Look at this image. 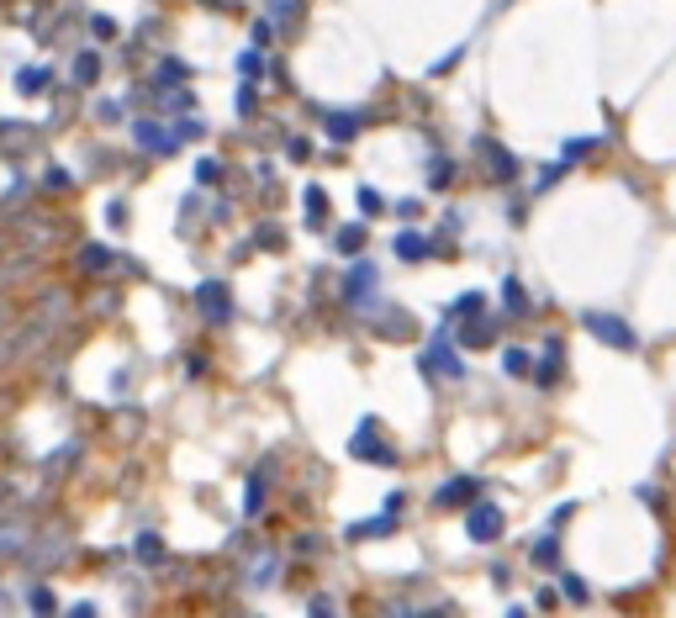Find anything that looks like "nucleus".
<instances>
[{"label": "nucleus", "instance_id": "1", "mask_svg": "<svg viewBox=\"0 0 676 618\" xmlns=\"http://www.w3.org/2000/svg\"><path fill=\"white\" fill-rule=\"evenodd\" d=\"M69 550H74V545H69V534H64V529H43V523H37L32 539H27L22 550H16L11 566H22V571H32V576H43V571L59 566V560H69Z\"/></svg>", "mask_w": 676, "mask_h": 618}, {"label": "nucleus", "instance_id": "2", "mask_svg": "<svg viewBox=\"0 0 676 618\" xmlns=\"http://www.w3.org/2000/svg\"><path fill=\"white\" fill-rule=\"evenodd\" d=\"M418 370H423V376H444V381H465V360L455 354V344H449V333H439V339L423 349Z\"/></svg>", "mask_w": 676, "mask_h": 618}, {"label": "nucleus", "instance_id": "3", "mask_svg": "<svg viewBox=\"0 0 676 618\" xmlns=\"http://www.w3.org/2000/svg\"><path fill=\"white\" fill-rule=\"evenodd\" d=\"M587 333L603 339L608 349H640V333H634L618 312H587Z\"/></svg>", "mask_w": 676, "mask_h": 618}, {"label": "nucleus", "instance_id": "4", "mask_svg": "<svg viewBox=\"0 0 676 618\" xmlns=\"http://www.w3.org/2000/svg\"><path fill=\"white\" fill-rule=\"evenodd\" d=\"M354 460H370V465H397V449H391L386 439H375V423L365 418L360 428H354V444H349Z\"/></svg>", "mask_w": 676, "mask_h": 618}, {"label": "nucleus", "instance_id": "5", "mask_svg": "<svg viewBox=\"0 0 676 618\" xmlns=\"http://www.w3.org/2000/svg\"><path fill=\"white\" fill-rule=\"evenodd\" d=\"M196 307L206 312V323H228V317H233V296H228L222 280H201V286H196Z\"/></svg>", "mask_w": 676, "mask_h": 618}, {"label": "nucleus", "instance_id": "6", "mask_svg": "<svg viewBox=\"0 0 676 618\" xmlns=\"http://www.w3.org/2000/svg\"><path fill=\"white\" fill-rule=\"evenodd\" d=\"M465 534H471L476 545H492V539H502V508H497V502H481V508L465 513Z\"/></svg>", "mask_w": 676, "mask_h": 618}, {"label": "nucleus", "instance_id": "7", "mask_svg": "<svg viewBox=\"0 0 676 618\" xmlns=\"http://www.w3.org/2000/svg\"><path fill=\"white\" fill-rule=\"evenodd\" d=\"M560 370H566V344L550 339V344H544V354H539V365H529V376H534V386H555Z\"/></svg>", "mask_w": 676, "mask_h": 618}, {"label": "nucleus", "instance_id": "8", "mask_svg": "<svg viewBox=\"0 0 676 618\" xmlns=\"http://www.w3.org/2000/svg\"><path fill=\"white\" fill-rule=\"evenodd\" d=\"M476 148H481V159H486V170H492V180H513V175H518V159H513V154H507V148H502V143H492V138H481Z\"/></svg>", "mask_w": 676, "mask_h": 618}, {"label": "nucleus", "instance_id": "9", "mask_svg": "<svg viewBox=\"0 0 676 618\" xmlns=\"http://www.w3.org/2000/svg\"><path fill=\"white\" fill-rule=\"evenodd\" d=\"M397 508H402V497H391V502H386V513H381V518L354 523L349 539H381V534H391V529H397Z\"/></svg>", "mask_w": 676, "mask_h": 618}, {"label": "nucleus", "instance_id": "10", "mask_svg": "<svg viewBox=\"0 0 676 618\" xmlns=\"http://www.w3.org/2000/svg\"><path fill=\"white\" fill-rule=\"evenodd\" d=\"M476 492H481V481H476V476H455V481H444L439 508H460V502H471Z\"/></svg>", "mask_w": 676, "mask_h": 618}, {"label": "nucleus", "instance_id": "11", "mask_svg": "<svg viewBox=\"0 0 676 618\" xmlns=\"http://www.w3.org/2000/svg\"><path fill=\"white\" fill-rule=\"evenodd\" d=\"M80 270L101 280L106 270H117V254H111V249H101V243H90V249H80Z\"/></svg>", "mask_w": 676, "mask_h": 618}, {"label": "nucleus", "instance_id": "12", "mask_svg": "<svg viewBox=\"0 0 676 618\" xmlns=\"http://www.w3.org/2000/svg\"><path fill=\"white\" fill-rule=\"evenodd\" d=\"M502 307L513 312V317H529V296H523V280H518V275L502 280Z\"/></svg>", "mask_w": 676, "mask_h": 618}, {"label": "nucleus", "instance_id": "13", "mask_svg": "<svg viewBox=\"0 0 676 618\" xmlns=\"http://www.w3.org/2000/svg\"><path fill=\"white\" fill-rule=\"evenodd\" d=\"M370 286H375V270H370L365 259H360V265L349 270V280H344V296H349V302H360V296H365Z\"/></svg>", "mask_w": 676, "mask_h": 618}, {"label": "nucleus", "instance_id": "14", "mask_svg": "<svg viewBox=\"0 0 676 618\" xmlns=\"http://www.w3.org/2000/svg\"><path fill=\"white\" fill-rule=\"evenodd\" d=\"M423 254H428V238H423V233H412V228H407V233H397V259H407V265H418Z\"/></svg>", "mask_w": 676, "mask_h": 618}, {"label": "nucleus", "instance_id": "15", "mask_svg": "<svg viewBox=\"0 0 676 618\" xmlns=\"http://www.w3.org/2000/svg\"><path fill=\"white\" fill-rule=\"evenodd\" d=\"M22 603H27L32 613H53V608H59V597H53L43 582H37V587H27V592H22Z\"/></svg>", "mask_w": 676, "mask_h": 618}, {"label": "nucleus", "instance_id": "16", "mask_svg": "<svg viewBox=\"0 0 676 618\" xmlns=\"http://www.w3.org/2000/svg\"><path fill=\"white\" fill-rule=\"evenodd\" d=\"M96 74H101V53H80V59H74V80H80V85H96Z\"/></svg>", "mask_w": 676, "mask_h": 618}, {"label": "nucleus", "instance_id": "17", "mask_svg": "<svg viewBox=\"0 0 676 618\" xmlns=\"http://www.w3.org/2000/svg\"><path fill=\"white\" fill-rule=\"evenodd\" d=\"M328 133H333L338 143H349L354 133H360V117H349V111H344V117H338V111H333V117H328Z\"/></svg>", "mask_w": 676, "mask_h": 618}, {"label": "nucleus", "instance_id": "18", "mask_svg": "<svg viewBox=\"0 0 676 618\" xmlns=\"http://www.w3.org/2000/svg\"><path fill=\"white\" fill-rule=\"evenodd\" d=\"M243 508H249V513H259V508H265V471H254V476H249V492H243Z\"/></svg>", "mask_w": 676, "mask_h": 618}, {"label": "nucleus", "instance_id": "19", "mask_svg": "<svg viewBox=\"0 0 676 618\" xmlns=\"http://www.w3.org/2000/svg\"><path fill=\"white\" fill-rule=\"evenodd\" d=\"M338 249H344V254H360V243H365V228H360V222H349V228H338Z\"/></svg>", "mask_w": 676, "mask_h": 618}, {"label": "nucleus", "instance_id": "20", "mask_svg": "<svg viewBox=\"0 0 676 618\" xmlns=\"http://www.w3.org/2000/svg\"><path fill=\"white\" fill-rule=\"evenodd\" d=\"M502 370L507 376H529V349H502Z\"/></svg>", "mask_w": 676, "mask_h": 618}, {"label": "nucleus", "instance_id": "21", "mask_svg": "<svg viewBox=\"0 0 676 618\" xmlns=\"http://www.w3.org/2000/svg\"><path fill=\"white\" fill-rule=\"evenodd\" d=\"M555 555H560V534L550 529V534H544L539 545H534V560H539V566H555Z\"/></svg>", "mask_w": 676, "mask_h": 618}, {"label": "nucleus", "instance_id": "22", "mask_svg": "<svg viewBox=\"0 0 676 618\" xmlns=\"http://www.w3.org/2000/svg\"><path fill=\"white\" fill-rule=\"evenodd\" d=\"M238 74H243V80H259V74H265V59H259V48L238 53Z\"/></svg>", "mask_w": 676, "mask_h": 618}, {"label": "nucleus", "instance_id": "23", "mask_svg": "<svg viewBox=\"0 0 676 618\" xmlns=\"http://www.w3.org/2000/svg\"><path fill=\"white\" fill-rule=\"evenodd\" d=\"M22 502H27V492H22V486L0 476V513H6V508H22Z\"/></svg>", "mask_w": 676, "mask_h": 618}, {"label": "nucleus", "instance_id": "24", "mask_svg": "<svg viewBox=\"0 0 676 618\" xmlns=\"http://www.w3.org/2000/svg\"><path fill=\"white\" fill-rule=\"evenodd\" d=\"M43 85H48V69L43 64L27 69V74H16V90H27V96H32V90H43Z\"/></svg>", "mask_w": 676, "mask_h": 618}, {"label": "nucleus", "instance_id": "25", "mask_svg": "<svg viewBox=\"0 0 676 618\" xmlns=\"http://www.w3.org/2000/svg\"><path fill=\"white\" fill-rule=\"evenodd\" d=\"M69 185H74V180H69L64 170H48V175H43V196H69Z\"/></svg>", "mask_w": 676, "mask_h": 618}, {"label": "nucleus", "instance_id": "26", "mask_svg": "<svg viewBox=\"0 0 676 618\" xmlns=\"http://www.w3.org/2000/svg\"><path fill=\"white\" fill-rule=\"evenodd\" d=\"M328 201H323V185H307V222H323Z\"/></svg>", "mask_w": 676, "mask_h": 618}, {"label": "nucleus", "instance_id": "27", "mask_svg": "<svg viewBox=\"0 0 676 618\" xmlns=\"http://www.w3.org/2000/svg\"><path fill=\"white\" fill-rule=\"evenodd\" d=\"M185 74H191V69H185L180 59H164V69H159V85H180Z\"/></svg>", "mask_w": 676, "mask_h": 618}, {"label": "nucleus", "instance_id": "28", "mask_svg": "<svg viewBox=\"0 0 676 618\" xmlns=\"http://www.w3.org/2000/svg\"><path fill=\"white\" fill-rule=\"evenodd\" d=\"M481 307H486V296H476V291H471V296H460V302L449 307V312H455V317H476Z\"/></svg>", "mask_w": 676, "mask_h": 618}, {"label": "nucleus", "instance_id": "29", "mask_svg": "<svg viewBox=\"0 0 676 618\" xmlns=\"http://www.w3.org/2000/svg\"><path fill=\"white\" fill-rule=\"evenodd\" d=\"M592 148H597V138H571V143H566V164H576V159H587V154H592Z\"/></svg>", "mask_w": 676, "mask_h": 618}, {"label": "nucleus", "instance_id": "30", "mask_svg": "<svg viewBox=\"0 0 676 618\" xmlns=\"http://www.w3.org/2000/svg\"><path fill=\"white\" fill-rule=\"evenodd\" d=\"M138 555H143V560H159V555H164L159 534H138Z\"/></svg>", "mask_w": 676, "mask_h": 618}, {"label": "nucleus", "instance_id": "31", "mask_svg": "<svg viewBox=\"0 0 676 618\" xmlns=\"http://www.w3.org/2000/svg\"><path fill=\"white\" fill-rule=\"evenodd\" d=\"M566 597H571V603H587V582H581V576H566Z\"/></svg>", "mask_w": 676, "mask_h": 618}, {"label": "nucleus", "instance_id": "32", "mask_svg": "<svg viewBox=\"0 0 676 618\" xmlns=\"http://www.w3.org/2000/svg\"><path fill=\"white\" fill-rule=\"evenodd\" d=\"M381 206H386V201H381V196H375V191H370V185H360V212H381Z\"/></svg>", "mask_w": 676, "mask_h": 618}, {"label": "nucleus", "instance_id": "33", "mask_svg": "<svg viewBox=\"0 0 676 618\" xmlns=\"http://www.w3.org/2000/svg\"><path fill=\"white\" fill-rule=\"evenodd\" d=\"M90 22H96V37H117V22H111V16H90Z\"/></svg>", "mask_w": 676, "mask_h": 618}, {"label": "nucleus", "instance_id": "34", "mask_svg": "<svg viewBox=\"0 0 676 618\" xmlns=\"http://www.w3.org/2000/svg\"><path fill=\"white\" fill-rule=\"evenodd\" d=\"M96 117H101V122H117L122 111H117V101H101V106H96Z\"/></svg>", "mask_w": 676, "mask_h": 618}, {"label": "nucleus", "instance_id": "35", "mask_svg": "<svg viewBox=\"0 0 676 618\" xmlns=\"http://www.w3.org/2000/svg\"><path fill=\"white\" fill-rule=\"evenodd\" d=\"M217 175H222V170H217L212 159H201V164H196V180H217Z\"/></svg>", "mask_w": 676, "mask_h": 618}, {"label": "nucleus", "instance_id": "36", "mask_svg": "<svg viewBox=\"0 0 676 618\" xmlns=\"http://www.w3.org/2000/svg\"><path fill=\"white\" fill-rule=\"evenodd\" d=\"M11 603H16V592H11V587H0V608H11Z\"/></svg>", "mask_w": 676, "mask_h": 618}, {"label": "nucleus", "instance_id": "37", "mask_svg": "<svg viewBox=\"0 0 676 618\" xmlns=\"http://www.w3.org/2000/svg\"><path fill=\"white\" fill-rule=\"evenodd\" d=\"M11 407V391H0V412H6Z\"/></svg>", "mask_w": 676, "mask_h": 618}, {"label": "nucleus", "instance_id": "38", "mask_svg": "<svg viewBox=\"0 0 676 618\" xmlns=\"http://www.w3.org/2000/svg\"><path fill=\"white\" fill-rule=\"evenodd\" d=\"M0 455H6V439H0Z\"/></svg>", "mask_w": 676, "mask_h": 618}]
</instances>
